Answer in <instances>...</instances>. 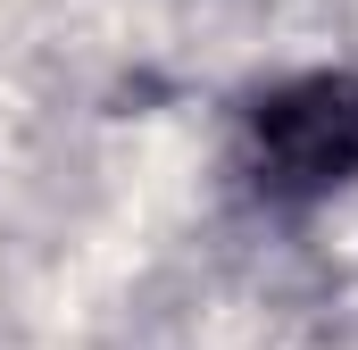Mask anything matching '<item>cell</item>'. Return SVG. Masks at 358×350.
I'll use <instances>...</instances> for the list:
<instances>
[{
	"mask_svg": "<svg viewBox=\"0 0 358 350\" xmlns=\"http://www.w3.org/2000/svg\"><path fill=\"white\" fill-rule=\"evenodd\" d=\"M225 175L259 217H317L358 192V67H292L242 92Z\"/></svg>",
	"mask_w": 358,
	"mask_h": 350,
	"instance_id": "6da1fadb",
	"label": "cell"
}]
</instances>
